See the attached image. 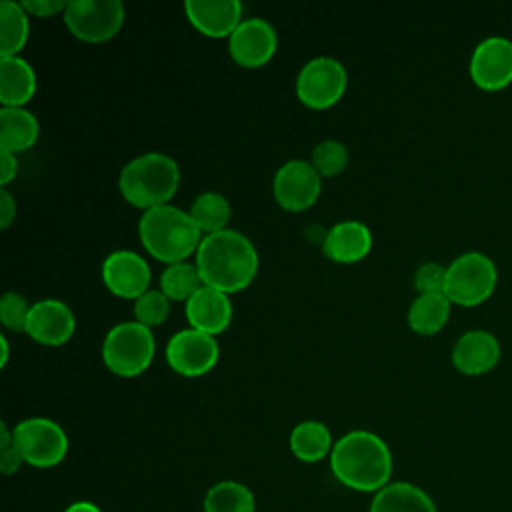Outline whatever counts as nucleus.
<instances>
[{
  "mask_svg": "<svg viewBox=\"0 0 512 512\" xmlns=\"http://www.w3.org/2000/svg\"><path fill=\"white\" fill-rule=\"evenodd\" d=\"M194 264L206 286L232 294L254 280L258 272V252L248 236L224 228L202 236Z\"/></svg>",
  "mask_w": 512,
  "mask_h": 512,
  "instance_id": "obj_1",
  "label": "nucleus"
},
{
  "mask_svg": "<svg viewBox=\"0 0 512 512\" xmlns=\"http://www.w3.org/2000/svg\"><path fill=\"white\" fill-rule=\"evenodd\" d=\"M334 478L356 492H378L390 484L392 454L388 444L374 432L352 430L340 436L330 452Z\"/></svg>",
  "mask_w": 512,
  "mask_h": 512,
  "instance_id": "obj_2",
  "label": "nucleus"
},
{
  "mask_svg": "<svg viewBox=\"0 0 512 512\" xmlns=\"http://www.w3.org/2000/svg\"><path fill=\"white\" fill-rule=\"evenodd\" d=\"M138 234L146 252L168 264L186 260L202 240V230L190 212L172 204L144 210L138 220Z\"/></svg>",
  "mask_w": 512,
  "mask_h": 512,
  "instance_id": "obj_3",
  "label": "nucleus"
},
{
  "mask_svg": "<svg viewBox=\"0 0 512 512\" xmlns=\"http://www.w3.org/2000/svg\"><path fill=\"white\" fill-rule=\"evenodd\" d=\"M178 184L180 168L164 152H146L132 158L118 176V188L124 200L142 210L168 204Z\"/></svg>",
  "mask_w": 512,
  "mask_h": 512,
  "instance_id": "obj_4",
  "label": "nucleus"
},
{
  "mask_svg": "<svg viewBox=\"0 0 512 512\" xmlns=\"http://www.w3.org/2000/svg\"><path fill=\"white\" fill-rule=\"evenodd\" d=\"M498 284V268L494 260L480 252L468 250L458 254L446 266L444 294L452 304L474 308L486 302Z\"/></svg>",
  "mask_w": 512,
  "mask_h": 512,
  "instance_id": "obj_5",
  "label": "nucleus"
},
{
  "mask_svg": "<svg viewBox=\"0 0 512 512\" xmlns=\"http://www.w3.org/2000/svg\"><path fill=\"white\" fill-rule=\"evenodd\" d=\"M154 358L152 330L136 320L114 324L102 342V360L118 376L142 374Z\"/></svg>",
  "mask_w": 512,
  "mask_h": 512,
  "instance_id": "obj_6",
  "label": "nucleus"
},
{
  "mask_svg": "<svg viewBox=\"0 0 512 512\" xmlns=\"http://www.w3.org/2000/svg\"><path fill=\"white\" fill-rule=\"evenodd\" d=\"M12 432L24 464L34 468H52L68 454V436L64 428L50 418H24L12 428Z\"/></svg>",
  "mask_w": 512,
  "mask_h": 512,
  "instance_id": "obj_7",
  "label": "nucleus"
},
{
  "mask_svg": "<svg viewBox=\"0 0 512 512\" xmlns=\"http://www.w3.org/2000/svg\"><path fill=\"white\" fill-rule=\"evenodd\" d=\"M346 68L332 56H316L308 60L296 76L298 100L314 110L334 106L346 92Z\"/></svg>",
  "mask_w": 512,
  "mask_h": 512,
  "instance_id": "obj_8",
  "label": "nucleus"
},
{
  "mask_svg": "<svg viewBox=\"0 0 512 512\" xmlns=\"http://www.w3.org/2000/svg\"><path fill=\"white\" fill-rule=\"evenodd\" d=\"M124 22L120 0H70L64 24L72 36L84 42H106L118 34Z\"/></svg>",
  "mask_w": 512,
  "mask_h": 512,
  "instance_id": "obj_9",
  "label": "nucleus"
},
{
  "mask_svg": "<svg viewBox=\"0 0 512 512\" xmlns=\"http://www.w3.org/2000/svg\"><path fill=\"white\" fill-rule=\"evenodd\" d=\"M470 80L486 92H498L512 84V40L500 34L480 40L468 62Z\"/></svg>",
  "mask_w": 512,
  "mask_h": 512,
  "instance_id": "obj_10",
  "label": "nucleus"
},
{
  "mask_svg": "<svg viewBox=\"0 0 512 512\" xmlns=\"http://www.w3.org/2000/svg\"><path fill=\"white\" fill-rule=\"evenodd\" d=\"M218 342L212 334L196 328L178 330L166 344V362L182 376H202L218 362Z\"/></svg>",
  "mask_w": 512,
  "mask_h": 512,
  "instance_id": "obj_11",
  "label": "nucleus"
},
{
  "mask_svg": "<svg viewBox=\"0 0 512 512\" xmlns=\"http://www.w3.org/2000/svg\"><path fill=\"white\" fill-rule=\"evenodd\" d=\"M322 176L316 172L310 160H288L284 162L272 182V192L276 202L290 212H300L310 208L322 190Z\"/></svg>",
  "mask_w": 512,
  "mask_h": 512,
  "instance_id": "obj_12",
  "label": "nucleus"
},
{
  "mask_svg": "<svg viewBox=\"0 0 512 512\" xmlns=\"http://www.w3.org/2000/svg\"><path fill=\"white\" fill-rule=\"evenodd\" d=\"M276 46L278 36L274 26L260 16L244 18L228 38L232 60L244 68L264 66L274 56Z\"/></svg>",
  "mask_w": 512,
  "mask_h": 512,
  "instance_id": "obj_13",
  "label": "nucleus"
},
{
  "mask_svg": "<svg viewBox=\"0 0 512 512\" xmlns=\"http://www.w3.org/2000/svg\"><path fill=\"white\" fill-rule=\"evenodd\" d=\"M102 280L112 294L136 300L150 290V266L134 250H114L102 262Z\"/></svg>",
  "mask_w": 512,
  "mask_h": 512,
  "instance_id": "obj_14",
  "label": "nucleus"
},
{
  "mask_svg": "<svg viewBox=\"0 0 512 512\" xmlns=\"http://www.w3.org/2000/svg\"><path fill=\"white\" fill-rule=\"evenodd\" d=\"M452 366L464 376H482L494 370L502 358L500 340L484 330L472 328L458 336L452 346Z\"/></svg>",
  "mask_w": 512,
  "mask_h": 512,
  "instance_id": "obj_15",
  "label": "nucleus"
},
{
  "mask_svg": "<svg viewBox=\"0 0 512 512\" xmlns=\"http://www.w3.org/2000/svg\"><path fill=\"white\" fill-rule=\"evenodd\" d=\"M74 328L76 320L70 306L56 298H44L32 304L24 332L40 344L58 346L70 340Z\"/></svg>",
  "mask_w": 512,
  "mask_h": 512,
  "instance_id": "obj_16",
  "label": "nucleus"
},
{
  "mask_svg": "<svg viewBox=\"0 0 512 512\" xmlns=\"http://www.w3.org/2000/svg\"><path fill=\"white\" fill-rule=\"evenodd\" d=\"M244 6L238 0H186L184 12L188 22L204 36L224 38L236 30Z\"/></svg>",
  "mask_w": 512,
  "mask_h": 512,
  "instance_id": "obj_17",
  "label": "nucleus"
},
{
  "mask_svg": "<svg viewBox=\"0 0 512 512\" xmlns=\"http://www.w3.org/2000/svg\"><path fill=\"white\" fill-rule=\"evenodd\" d=\"M184 310L190 328L202 330L212 336L224 332L232 320V304L228 294L206 284L186 300Z\"/></svg>",
  "mask_w": 512,
  "mask_h": 512,
  "instance_id": "obj_18",
  "label": "nucleus"
},
{
  "mask_svg": "<svg viewBox=\"0 0 512 512\" xmlns=\"http://www.w3.org/2000/svg\"><path fill=\"white\" fill-rule=\"evenodd\" d=\"M372 248V232L358 220L336 222L322 240V252L342 264L358 262L368 256Z\"/></svg>",
  "mask_w": 512,
  "mask_h": 512,
  "instance_id": "obj_19",
  "label": "nucleus"
},
{
  "mask_svg": "<svg viewBox=\"0 0 512 512\" xmlns=\"http://www.w3.org/2000/svg\"><path fill=\"white\" fill-rule=\"evenodd\" d=\"M36 72L22 56H0V100L2 106L24 108L36 92Z\"/></svg>",
  "mask_w": 512,
  "mask_h": 512,
  "instance_id": "obj_20",
  "label": "nucleus"
},
{
  "mask_svg": "<svg viewBox=\"0 0 512 512\" xmlns=\"http://www.w3.org/2000/svg\"><path fill=\"white\" fill-rule=\"evenodd\" d=\"M368 512H438L432 496L412 482H390L378 490Z\"/></svg>",
  "mask_w": 512,
  "mask_h": 512,
  "instance_id": "obj_21",
  "label": "nucleus"
},
{
  "mask_svg": "<svg viewBox=\"0 0 512 512\" xmlns=\"http://www.w3.org/2000/svg\"><path fill=\"white\" fill-rule=\"evenodd\" d=\"M40 134L38 118L16 106H2L0 110V150L6 152H24L36 144Z\"/></svg>",
  "mask_w": 512,
  "mask_h": 512,
  "instance_id": "obj_22",
  "label": "nucleus"
},
{
  "mask_svg": "<svg viewBox=\"0 0 512 512\" xmlns=\"http://www.w3.org/2000/svg\"><path fill=\"white\" fill-rule=\"evenodd\" d=\"M452 302L444 292L418 294L408 308V326L422 336H432L442 330L450 318Z\"/></svg>",
  "mask_w": 512,
  "mask_h": 512,
  "instance_id": "obj_23",
  "label": "nucleus"
},
{
  "mask_svg": "<svg viewBox=\"0 0 512 512\" xmlns=\"http://www.w3.org/2000/svg\"><path fill=\"white\" fill-rule=\"evenodd\" d=\"M292 454L302 462H318L332 452V434L320 420L298 422L288 438Z\"/></svg>",
  "mask_w": 512,
  "mask_h": 512,
  "instance_id": "obj_24",
  "label": "nucleus"
},
{
  "mask_svg": "<svg viewBox=\"0 0 512 512\" xmlns=\"http://www.w3.org/2000/svg\"><path fill=\"white\" fill-rule=\"evenodd\" d=\"M28 12L20 2H0V56H18L30 32Z\"/></svg>",
  "mask_w": 512,
  "mask_h": 512,
  "instance_id": "obj_25",
  "label": "nucleus"
},
{
  "mask_svg": "<svg viewBox=\"0 0 512 512\" xmlns=\"http://www.w3.org/2000/svg\"><path fill=\"white\" fill-rule=\"evenodd\" d=\"M204 512H256V498L252 490L236 480H222L208 488Z\"/></svg>",
  "mask_w": 512,
  "mask_h": 512,
  "instance_id": "obj_26",
  "label": "nucleus"
},
{
  "mask_svg": "<svg viewBox=\"0 0 512 512\" xmlns=\"http://www.w3.org/2000/svg\"><path fill=\"white\" fill-rule=\"evenodd\" d=\"M188 212L204 234L224 230L226 224L230 222V216H232L230 202L220 192H214V190L200 192L192 200Z\"/></svg>",
  "mask_w": 512,
  "mask_h": 512,
  "instance_id": "obj_27",
  "label": "nucleus"
},
{
  "mask_svg": "<svg viewBox=\"0 0 512 512\" xmlns=\"http://www.w3.org/2000/svg\"><path fill=\"white\" fill-rule=\"evenodd\" d=\"M202 276L196 264L192 262H176L168 264L164 272L160 274V290L170 298V300H188L198 288H202Z\"/></svg>",
  "mask_w": 512,
  "mask_h": 512,
  "instance_id": "obj_28",
  "label": "nucleus"
},
{
  "mask_svg": "<svg viewBox=\"0 0 512 512\" xmlns=\"http://www.w3.org/2000/svg\"><path fill=\"white\" fill-rule=\"evenodd\" d=\"M348 160H350L348 148L340 140H334V138H326V140L318 142L312 148V156H310V162L320 176L340 174L346 168Z\"/></svg>",
  "mask_w": 512,
  "mask_h": 512,
  "instance_id": "obj_29",
  "label": "nucleus"
},
{
  "mask_svg": "<svg viewBox=\"0 0 512 512\" xmlns=\"http://www.w3.org/2000/svg\"><path fill=\"white\" fill-rule=\"evenodd\" d=\"M170 312V298L158 288H150L146 290L140 298L134 300V316L136 322L152 328L158 326L166 320Z\"/></svg>",
  "mask_w": 512,
  "mask_h": 512,
  "instance_id": "obj_30",
  "label": "nucleus"
},
{
  "mask_svg": "<svg viewBox=\"0 0 512 512\" xmlns=\"http://www.w3.org/2000/svg\"><path fill=\"white\" fill-rule=\"evenodd\" d=\"M30 308L32 304H28V300L22 294L4 292L0 296V322L14 332H24Z\"/></svg>",
  "mask_w": 512,
  "mask_h": 512,
  "instance_id": "obj_31",
  "label": "nucleus"
},
{
  "mask_svg": "<svg viewBox=\"0 0 512 512\" xmlns=\"http://www.w3.org/2000/svg\"><path fill=\"white\" fill-rule=\"evenodd\" d=\"M446 284V266L438 262H424L414 272V288L418 294H436L444 292Z\"/></svg>",
  "mask_w": 512,
  "mask_h": 512,
  "instance_id": "obj_32",
  "label": "nucleus"
},
{
  "mask_svg": "<svg viewBox=\"0 0 512 512\" xmlns=\"http://www.w3.org/2000/svg\"><path fill=\"white\" fill-rule=\"evenodd\" d=\"M24 458L14 442V432L6 422H0V470L4 476H12L20 470Z\"/></svg>",
  "mask_w": 512,
  "mask_h": 512,
  "instance_id": "obj_33",
  "label": "nucleus"
},
{
  "mask_svg": "<svg viewBox=\"0 0 512 512\" xmlns=\"http://www.w3.org/2000/svg\"><path fill=\"white\" fill-rule=\"evenodd\" d=\"M20 4L24 6V10L28 14L38 16V18H46V16L64 12L68 6V2H64V0H22Z\"/></svg>",
  "mask_w": 512,
  "mask_h": 512,
  "instance_id": "obj_34",
  "label": "nucleus"
},
{
  "mask_svg": "<svg viewBox=\"0 0 512 512\" xmlns=\"http://www.w3.org/2000/svg\"><path fill=\"white\" fill-rule=\"evenodd\" d=\"M16 218V200L4 186L0 188V228L6 230Z\"/></svg>",
  "mask_w": 512,
  "mask_h": 512,
  "instance_id": "obj_35",
  "label": "nucleus"
},
{
  "mask_svg": "<svg viewBox=\"0 0 512 512\" xmlns=\"http://www.w3.org/2000/svg\"><path fill=\"white\" fill-rule=\"evenodd\" d=\"M16 172H18L16 154L6 152V150H0V184L6 188V184H8L10 180H14Z\"/></svg>",
  "mask_w": 512,
  "mask_h": 512,
  "instance_id": "obj_36",
  "label": "nucleus"
},
{
  "mask_svg": "<svg viewBox=\"0 0 512 512\" xmlns=\"http://www.w3.org/2000/svg\"><path fill=\"white\" fill-rule=\"evenodd\" d=\"M64 512H102V510L98 504H94L90 500H76V502L68 504Z\"/></svg>",
  "mask_w": 512,
  "mask_h": 512,
  "instance_id": "obj_37",
  "label": "nucleus"
},
{
  "mask_svg": "<svg viewBox=\"0 0 512 512\" xmlns=\"http://www.w3.org/2000/svg\"><path fill=\"white\" fill-rule=\"evenodd\" d=\"M0 344H2V356H0V366H6L8 362V354H10V346H8V338L4 334H0Z\"/></svg>",
  "mask_w": 512,
  "mask_h": 512,
  "instance_id": "obj_38",
  "label": "nucleus"
}]
</instances>
